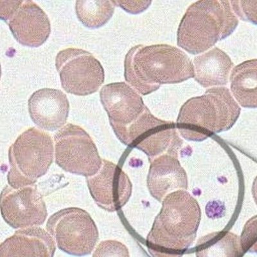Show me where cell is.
<instances>
[{
  "label": "cell",
  "mask_w": 257,
  "mask_h": 257,
  "mask_svg": "<svg viewBox=\"0 0 257 257\" xmlns=\"http://www.w3.org/2000/svg\"><path fill=\"white\" fill-rule=\"evenodd\" d=\"M125 81L142 95L161 85L181 83L195 77L194 64L180 48L168 45H137L126 55Z\"/></svg>",
  "instance_id": "cell-1"
},
{
  "label": "cell",
  "mask_w": 257,
  "mask_h": 257,
  "mask_svg": "<svg viewBox=\"0 0 257 257\" xmlns=\"http://www.w3.org/2000/svg\"><path fill=\"white\" fill-rule=\"evenodd\" d=\"M200 221V207L189 192L178 190L169 194L147 237L151 256L182 257L196 239Z\"/></svg>",
  "instance_id": "cell-2"
},
{
  "label": "cell",
  "mask_w": 257,
  "mask_h": 257,
  "mask_svg": "<svg viewBox=\"0 0 257 257\" xmlns=\"http://www.w3.org/2000/svg\"><path fill=\"white\" fill-rule=\"evenodd\" d=\"M240 111L239 105L228 88L214 87L182 105L177 130L187 141H203L215 133L232 127Z\"/></svg>",
  "instance_id": "cell-3"
},
{
  "label": "cell",
  "mask_w": 257,
  "mask_h": 257,
  "mask_svg": "<svg viewBox=\"0 0 257 257\" xmlns=\"http://www.w3.org/2000/svg\"><path fill=\"white\" fill-rule=\"evenodd\" d=\"M238 24L230 2H195L181 21L177 34L178 47L193 55L205 53L230 36Z\"/></svg>",
  "instance_id": "cell-4"
},
{
  "label": "cell",
  "mask_w": 257,
  "mask_h": 257,
  "mask_svg": "<svg viewBox=\"0 0 257 257\" xmlns=\"http://www.w3.org/2000/svg\"><path fill=\"white\" fill-rule=\"evenodd\" d=\"M55 157L54 142L38 128L20 135L9 150L8 180L14 189L28 187L47 174Z\"/></svg>",
  "instance_id": "cell-5"
},
{
  "label": "cell",
  "mask_w": 257,
  "mask_h": 257,
  "mask_svg": "<svg viewBox=\"0 0 257 257\" xmlns=\"http://www.w3.org/2000/svg\"><path fill=\"white\" fill-rule=\"evenodd\" d=\"M176 128L175 123L160 120L147 108L132 124L113 131L121 143L143 151L151 161L164 155L178 157L183 141Z\"/></svg>",
  "instance_id": "cell-6"
},
{
  "label": "cell",
  "mask_w": 257,
  "mask_h": 257,
  "mask_svg": "<svg viewBox=\"0 0 257 257\" xmlns=\"http://www.w3.org/2000/svg\"><path fill=\"white\" fill-rule=\"evenodd\" d=\"M47 229L61 251L71 255L90 254L99 237L95 222L86 211L68 208L48 219Z\"/></svg>",
  "instance_id": "cell-7"
},
{
  "label": "cell",
  "mask_w": 257,
  "mask_h": 257,
  "mask_svg": "<svg viewBox=\"0 0 257 257\" xmlns=\"http://www.w3.org/2000/svg\"><path fill=\"white\" fill-rule=\"evenodd\" d=\"M55 161L64 171L88 178L95 175L102 160L92 139L79 125L68 123L54 135Z\"/></svg>",
  "instance_id": "cell-8"
},
{
  "label": "cell",
  "mask_w": 257,
  "mask_h": 257,
  "mask_svg": "<svg viewBox=\"0 0 257 257\" xmlns=\"http://www.w3.org/2000/svg\"><path fill=\"white\" fill-rule=\"evenodd\" d=\"M56 66L66 92L86 96L96 92L104 83V68L91 53L69 48L57 54Z\"/></svg>",
  "instance_id": "cell-9"
},
{
  "label": "cell",
  "mask_w": 257,
  "mask_h": 257,
  "mask_svg": "<svg viewBox=\"0 0 257 257\" xmlns=\"http://www.w3.org/2000/svg\"><path fill=\"white\" fill-rule=\"evenodd\" d=\"M1 19L8 25L16 41L25 47H40L49 38V18L32 1H0Z\"/></svg>",
  "instance_id": "cell-10"
},
{
  "label": "cell",
  "mask_w": 257,
  "mask_h": 257,
  "mask_svg": "<svg viewBox=\"0 0 257 257\" xmlns=\"http://www.w3.org/2000/svg\"><path fill=\"white\" fill-rule=\"evenodd\" d=\"M0 208L4 221L15 229L40 226L48 215L44 199L34 185L20 189L7 185L2 192Z\"/></svg>",
  "instance_id": "cell-11"
},
{
  "label": "cell",
  "mask_w": 257,
  "mask_h": 257,
  "mask_svg": "<svg viewBox=\"0 0 257 257\" xmlns=\"http://www.w3.org/2000/svg\"><path fill=\"white\" fill-rule=\"evenodd\" d=\"M86 182L96 205L110 212L120 210L132 196L133 185L127 174L106 160L97 173L86 178Z\"/></svg>",
  "instance_id": "cell-12"
},
{
  "label": "cell",
  "mask_w": 257,
  "mask_h": 257,
  "mask_svg": "<svg viewBox=\"0 0 257 257\" xmlns=\"http://www.w3.org/2000/svg\"><path fill=\"white\" fill-rule=\"evenodd\" d=\"M100 97L113 130L132 124L148 108L137 91L123 82L105 85Z\"/></svg>",
  "instance_id": "cell-13"
},
{
  "label": "cell",
  "mask_w": 257,
  "mask_h": 257,
  "mask_svg": "<svg viewBox=\"0 0 257 257\" xmlns=\"http://www.w3.org/2000/svg\"><path fill=\"white\" fill-rule=\"evenodd\" d=\"M30 116L41 130L54 132L67 121L70 103L59 89L43 88L35 91L28 102Z\"/></svg>",
  "instance_id": "cell-14"
},
{
  "label": "cell",
  "mask_w": 257,
  "mask_h": 257,
  "mask_svg": "<svg viewBox=\"0 0 257 257\" xmlns=\"http://www.w3.org/2000/svg\"><path fill=\"white\" fill-rule=\"evenodd\" d=\"M150 162L148 186L154 198L162 202L171 193L187 189V173L178 157L164 155Z\"/></svg>",
  "instance_id": "cell-15"
},
{
  "label": "cell",
  "mask_w": 257,
  "mask_h": 257,
  "mask_svg": "<svg viewBox=\"0 0 257 257\" xmlns=\"http://www.w3.org/2000/svg\"><path fill=\"white\" fill-rule=\"evenodd\" d=\"M56 243L40 226L21 229L0 245V257H54Z\"/></svg>",
  "instance_id": "cell-16"
},
{
  "label": "cell",
  "mask_w": 257,
  "mask_h": 257,
  "mask_svg": "<svg viewBox=\"0 0 257 257\" xmlns=\"http://www.w3.org/2000/svg\"><path fill=\"white\" fill-rule=\"evenodd\" d=\"M193 64L195 79L205 88L226 86L234 66L230 57L217 47L195 57Z\"/></svg>",
  "instance_id": "cell-17"
},
{
  "label": "cell",
  "mask_w": 257,
  "mask_h": 257,
  "mask_svg": "<svg viewBox=\"0 0 257 257\" xmlns=\"http://www.w3.org/2000/svg\"><path fill=\"white\" fill-rule=\"evenodd\" d=\"M229 80L231 93L238 104L245 108H257V59L234 67Z\"/></svg>",
  "instance_id": "cell-18"
},
{
  "label": "cell",
  "mask_w": 257,
  "mask_h": 257,
  "mask_svg": "<svg viewBox=\"0 0 257 257\" xmlns=\"http://www.w3.org/2000/svg\"><path fill=\"white\" fill-rule=\"evenodd\" d=\"M197 257H242L244 251L240 237L226 231L201 237L196 247Z\"/></svg>",
  "instance_id": "cell-19"
},
{
  "label": "cell",
  "mask_w": 257,
  "mask_h": 257,
  "mask_svg": "<svg viewBox=\"0 0 257 257\" xmlns=\"http://www.w3.org/2000/svg\"><path fill=\"white\" fill-rule=\"evenodd\" d=\"M114 1L80 0L75 3L78 19L89 29L104 26L112 18L116 8Z\"/></svg>",
  "instance_id": "cell-20"
},
{
  "label": "cell",
  "mask_w": 257,
  "mask_h": 257,
  "mask_svg": "<svg viewBox=\"0 0 257 257\" xmlns=\"http://www.w3.org/2000/svg\"><path fill=\"white\" fill-rule=\"evenodd\" d=\"M92 257H130L127 247L115 240L102 241L96 247Z\"/></svg>",
  "instance_id": "cell-21"
},
{
  "label": "cell",
  "mask_w": 257,
  "mask_h": 257,
  "mask_svg": "<svg viewBox=\"0 0 257 257\" xmlns=\"http://www.w3.org/2000/svg\"><path fill=\"white\" fill-rule=\"evenodd\" d=\"M230 4L237 18L257 25V1H231Z\"/></svg>",
  "instance_id": "cell-22"
},
{
  "label": "cell",
  "mask_w": 257,
  "mask_h": 257,
  "mask_svg": "<svg viewBox=\"0 0 257 257\" xmlns=\"http://www.w3.org/2000/svg\"><path fill=\"white\" fill-rule=\"evenodd\" d=\"M257 240V215L252 217L245 224L240 242L244 253L248 251L249 247Z\"/></svg>",
  "instance_id": "cell-23"
},
{
  "label": "cell",
  "mask_w": 257,
  "mask_h": 257,
  "mask_svg": "<svg viewBox=\"0 0 257 257\" xmlns=\"http://www.w3.org/2000/svg\"><path fill=\"white\" fill-rule=\"evenodd\" d=\"M116 6L120 7L128 13L137 15L146 11L151 6V1H114Z\"/></svg>",
  "instance_id": "cell-24"
},
{
  "label": "cell",
  "mask_w": 257,
  "mask_h": 257,
  "mask_svg": "<svg viewBox=\"0 0 257 257\" xmlns=\"http://www.w3.org/2000/svg\"><path fill=\"white\" fill-rule=\"evenodd\" d=\"M252 194H253L254 200L257 205V176L253 181V187H252Z\"/></svg>",
  "instance_id": "cell-25"
},
{
  "label": "cell",
  "mask_w": 257,
  "mask_h": 257,
  "mask_svg": "<svg viewBox=\"0 0 257 257\" xmlns=\"http://www.w3.org/2000/svg\"><path fill=\"white\" fill-rule=\"evenodd\" d=\"M248 251L255 252V253H257V240L253 245H251V247H249Z\"/></svg>",
  "instance_id": "cell-26"
}]
</instances>
